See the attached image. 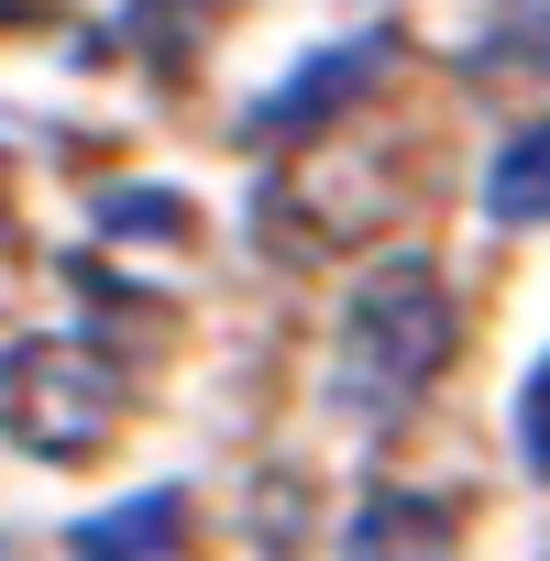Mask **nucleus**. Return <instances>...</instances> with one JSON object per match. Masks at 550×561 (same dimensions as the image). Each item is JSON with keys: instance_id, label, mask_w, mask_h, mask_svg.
Returning a JSON list of instances; mask_svg holds the SVG:
<instances>
[{"instance_id": "obj_1", "label": "nucleus", "mask_w": 550, "mask_h": 561, "mask_svg": "<svg viewBox=\"0 0 550 561\" xmlns=\"http://www.w3.org/2000/svg\"><path fill=\"white\" fill-rule=\"evenodd\" d=\"M451 342H462V309H451L429 253L364 264V287L342 298V331H331V408L364 419V430L408 419L429 397V375L451 364Z\"/></svg>"}, {"instance_id": "obj_2", "label": "nucleus", "mask_w": 550, "mask_h": 561, "mask_svg": "<svg viewBox=\"0 0 550 561\" xmlns=\"http://www.w3.org/2000/svg\"><path fill=\"white\" fill-rule=\"evenodd\" d=\"M133 419V386L89 342H12L0 353V430L34 462H100Z\"/></svg>"}, {"instance_id": "obj_3", "label": "nucleus", "mask_w": 550, "mask_h": 561, "mask_svg": "<svg viewBox=\"0 0 550 561\" xmlns=\"http://www.w3.org/2000/svg\"><path fill=\"white\" fill-rule=\"evenodd\" d=\"M386 67H397V45H386V34H364V45H342V56H320L309 78H287V89L264 100V133H320V111H342V100H364V89H375Z\"/></svg>"}, {"instance_id": "obj_4", "label": "nucleus", "mask_w": 550, "mask_h": 561, "mask_svg": "<svg viewBox=\"0 0 550 561\" xmlns=\"http://www.w3.org/2000/svg\"><path fill=\"white\" fill-rule=\"evenodd\" d=\"M176 528H187V495H176V484H154V495H133V506L78 517V528H67V561H165V550H176Z\"/></svg>"}, {"instance_id": "obj_5", "label": "nucleus", "mask_w": 550, "mask_h": 561, "mask_svg": "<svg viewBox=\"0 0 550 561\" xmlns=\"http://www.w3.org/2000/svg\"><path fill=\"white\" fill-rule=\"evenodd\" d=\"M440 550H451V517L419 495H375L353 517V561H440Z\"/></svg>"}, {"instance_id": "obj_6", "label": "nucleus", "mask_w": 550, "mask_h": 561, "mask_svg": "<svg viewBox=\"0 0 550 561\" xmlns=\"http://www.w3.org/2000/svg\"><path fill=\"white\" fill-rule=\"evenodd\" d=\"M484 209H495L506 231H539V220H550V122H528V133L495 154V176H484Z\"/></svg>"}, {"instance_id": "obj_7", "label": "nucleus", "mask_w": 550, "mask_h": 561, "mask_svg": "<svg viewBox=\"0 0 550 561\" xmlns=\"http://www.w3.org/2000/svg\"><path fill=\"white\" fill-rule=\"evenodd\" d=\"M517 451H528V473H550V353H539V375L517 386Z\"/></svg>"}, {"instance_id": "obj_8", "label": "nucleus", "mask_w": 550, "mask_h": 561, "mask_svg": "<svg viewBox=\"0 0 550 561\" xmlns=\"http://www.w3.org/2000/svg\"><path fill=\"white\" fill-rule=\"evenodd\" d=\"M0 353H12V342H0Z\"/></svg>"}]
</instances>
